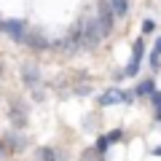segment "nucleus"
<instances>
[{
  "label": "nucleus",
  "mask_w": 161,
  "mask_h": 161,
  "mask_svg": "<svg viewBox=\"0 0 161 161\" xmlns=\"http://www.w3.org/2000/svg\"><path fill=\"white\" fill-rule=\"evenodd\" d=\"M0 30H3L11 40H16V43H24V40H27V27H24L22 19H8V22H0Z\"/></svg>",
  "instance_id": "nucleus-2"
},
{
  "label": "nucleus",
  "mask_w": 161,
  "mask_h": 161,
  "mask_svg": "<svg viewBox=\"0 0 161 161\" xmlns=\"http://www.w3.org/2000/svg\"><path fill=\"white\" fill-rule=\"evenodd\" d=\"M153 27H156V24L150 22V19H145V22H142V32H153Z\"/></svg>",
  "instance_id": "nucleus-13"
},
{
  "label": "nucleus",
  "mask_w": 161,
  "mask_h": 161,
  "mask_svg": "<svg viewBox=\"0 0 161 161\" xmlns=\"http://www.w3.org/2000/svg\"><path fill=\"white\" fill-rule=\"evenodd\" d=\"M115 140H121V132H113V134H108V142H115Z\"/></svg>",
  "instance_id": "nucleus-14"
},
{
  "label": "nucleus",
  "mask_w": 161,
  "mask_h": 161,
  "mask_svg": "<svg viewBox=\"0 0 161 161\" xmlns=\"http://www.w3.org/2000/svg\"><path fill=\"white\" fill-rule=\"evenodd\" d=\"M108 145H110V142H108V137H99V140H97V153L102 156L105 150H108Z\"/></svg>",
  "instance_id": "nucleus-12"
},
{
  "label": "nucleus",
  "mask_w": 161,
  "mask_h": 161,
  "mask_svg": "<svg viewBox=\"0 0 161 161\" xmlns=\"http://www.w3.org/2000/svg\"><path fill=\"white\" fill-rule=\"evenodd\" d=\"M38 161H57V153L51 148H40L38 150Z\"/></svg>",
  "instance_id": "nucleus-10"
},
{
  "label": "nucleus",
  "mask_w": 161,
  "mask_h": 161,
  "mask_svg": "<svg viewBox=\"0 0 161 161\" xmlns=\"http://www.w3.org/2000/svg\"><path fill=\"white\" fill-rule=\"evenodd\" d=\"M0 158H3V145H0Z\"/></svg>",
  "instance_id": "nucleus-15"
},
{
  "label": "nucleus",
  "mask_w": 161,
  "mask_h": 161,
  "mask_svg": "<svg viewBox=\"0 0 161 161\" xmlns=\"http://www.w3.org/2000/svg\"><path fill=\"white\" fill-rule=\"evenodd\" d=\"M24 43H27V46H32V48H46V46H48L40 35H27V40H24Z\"/></svg>",
  "instance_id": "nucleus-8"
},
{
  "label": "nucleus",
  "mask_w": 161,
  "mask_h": 161,
  "mask_svg": "<svg viewBox=\"0 0 161 161\" xmlns=\"http://www.w3.org/2000/svg\"><path fill=\"white\" fill-rule=\"evenodd\" d=\"M142 51H145L142 38H137V40H134V57H132V62H129V67H126V75H137V73H140V59H142Z\"/></svg>",
  "instance_id": "nucleus-5"
},
{
  "label": "nucleus",
  "mask_w": 161,
  "mask_h": 161,
  "mask_svg": "<svg viewBox=\"0 0 161 161\" xmlns=\"http://www.w3.org/2000/svg\"><path fill=\"white\" fill-rule=\"evenodd\" d=\"M22 80L27 83L30 89H35V86H38V80H40V73L35 67H22Z\"/></svg>",
  "instance_id": "nucleus-6"
},
{
  "label": "nucleus",
  "mask_w": 161,
  "mask_h": 161,
  "mask_svg": "<svg viewBox=\"0 0 161 161\" xmlns=\"http://www.w3.org/2000/svg\"><path fill=\"white\" fill-rule=\"evenodd\" d=\"M153 92H156V83H153V80H142V83L137 86V94H142V97H145V94L150 97Z\"/></svg>",
  "instance_id": "nucleus-9"
},
{
  "label": "nucleus",
  "mask_w": 161,
  "mask_h": 161,
  "mask_svg": "<svg viewBox=\"0 0 161 161\" xmlns=\"http://www.w3.org/2000/svg\"><path fill=\"white\" fill-rule=\"evenodd\" d=\"M97 24H99V32H102V38L113 30V8L108 6V3H99V16H97Z\"/></svg>",
  "instance_id": "nucleus-4"
},
{
  "label": "nucleus",
  "mask_w": 161,
  "mask_h": 161,
  "mask_svg": "<svg viewBox=\"0 0 161 161\" xmlns=\"http://www.w3.org/2000/svg\"><path fill=\"white\" fill-rule=\"evenodd\" d=\"M110 8H113V16H126L129 0H110Z\"/></svg>",
  "instance_id": "nucleus-7"
},
{
  "label": "nucleus",
  "mask_w": 161,
  "mask_h": 161,
  "mask_svg": "<svg viewBox=\"0 0 161 161\" xmlns=\"http://www.w3.org/2000/svg\"><path fill=\"white\" fill-rule=\"evenodd\" d=\"M80 43L89 46V48H94V46L102 43V32H99V24H97L94 16L86 19V22H80Z\"/></svg>",
  "instance_id": "nucleus-1"
},
{
  "label": "nucleus",
  "mask_w": 161,
  "mask_h": 161,
  "mask_svg": "<svg viewBox=\"0 0 161 161\" xmlns=\"http://www.w3.org/2000/svg\"><path fill=\"white\" fill-rule=\"evenodd\" d=\"M132 99H134V94H126L121 89H110V92H105L99 97V105L102 108H108V105H132Z\"/></svg>",
  "instance_id": "nucleus-3"
},
{
  "label": "nucleus",
  "mask_w": 161,
  "mask_h": 161,
  "mask_svg": "<svg viewBox=\"0 0 161 161\" xmlns=\"http://www.w3.org/2000/svg\"><path fill=\"white\" fill-rule=\"evenodd\" d=\"M150 102H153L156 115H158V121H161V92H153V94H150Z\"/></svg>",
  "instance_id": "nucleus-11"
}]
</instances>
